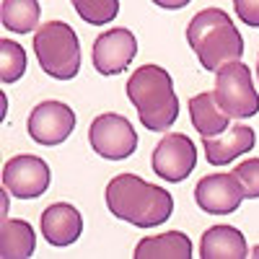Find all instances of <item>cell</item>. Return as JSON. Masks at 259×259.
Returning a JSON list of instances; mask_svg holds the SVG:
<instances>
[{"mask_svg": "<svg viewBox=\"0 0 259 259\" xmlns=\"http://www.w3.org/2000/svg\"><path fill=\"white\" fill-rule=\"evenodd\" d=\"M106 207L124 223L153 228L171 218L174 197L166 189L140 179L138 174H119L106 184Z\"/></svg>", "mask_w": 259, "mask_h": 259, "instance_id": "1", "label": "cell"}, {"mask_svg": "<svg viewBox=\"0 0 259 259\" xmlns=\"http://www.w3.org/2000/svg\"><path fill=\"white\" fill-rule=\"evenodd\" d=\"M187 41L205 70L215 73L244 55V36L223 8H202L187 26Z\"/></svg>", "mask_w": 259, "mask_h": 259, "instance_id": "2", "label": "cell"}, {"mask_svg": "<svg viewBox=\"0 0 259 259\" xmlns=\"http://www.w3.org/2000/svg\"><path fill=\"white\" fill-rule=\"evenodd\" d=\"M127 96L138 109V117L145 130L163 133L179 117V99L174 94V83L161 65H140L127 80Z\"/></svg>", "mask_w": 259, "mask_h": 259, "instance_id": "3", "label": "cell"}, {"mask_svg": "<svg viewBox=\"0 0 259 259\" xmlns=\"http://www.w3.org/2000/svg\"><path fill=\"white\" fill-rule=\"evenodd\" d=\"M34 52L39 68L50 78L70 80L80 70V45L78 34L65 21H47L34 34Z\"/></svg>", "mask_w": 259, "mask_h": 259, "instance_id": "4", "label": "cell"}, {"mask_svg": "<svg viewBox=\"0 0 259 259\" xmlns=\"http://www.w3.org/2000/svg\"><path fill=\"white\" fill-rule=\"evenodd\" d=\"M215 101L233 119H246L259 112V96L254 91L251 73L244 62L233 60L215 70Z\"/></svg>", "mask_w": 259, "mask_h": 259, "instance_id": "5", "label": "cell"}, {"mask_svg": "<svg viewBox=\"0 0 259 259\" xmlns=\"http://www.w3.org/2000/svg\"><path fill=\"white\" fill-rule=\"evenodd\" d=\"M89 140H91V148L106 161H124L138 148L135 127L130 124V119H124L122 114H114V112L99 114L91 122Z\"/></svg>", "mask_w": 259, "mask_h": 259, "instance_id": "6", "label": "cell"}, {"mask_svg": "<svg viewBox=\"0 0 259 259\" xmlns=\"http://www.w3.org/2000/svg\"><path fill=\"white\" fill-rule=\"evenodd\" d=\"M50 179H52L50 166L39 156L21 153L6 161L3 166V187L16 200H34L39 194H45L50 187Z\"/></svg>", "mask_w": 259, "mask_h": 259, "instance_id": "7", "label": "cell"}, {"mask_svg": "<svg viewBox=\"0 0 259 259\" xmlns=\"http://www.w3.org/2000/svg\"><path fill=\"white\" fill-rule=\"evenodd\" d=\"M150 161H153V171L163 182H184L197 163V148L187 135L171 133L161 138Z\"/></svg>", "mask_w": 259, "mask_h": 259, "instance_id": "8", "label": "cell"}, {"mask_svg": "<svg viewBox=\"0 0 259 259\" xmlns=\"http://www.w3.org/2000/svg\"><path fill=\"white\" fill-rule=\"evenodd\" d=\"M75 130V112L62 101H41L29 114V135L39 145H60Z\"/></svg>", "mask_w": 259, "mask_h": 259, "instance_id": "9", "label": "cell"}, {"mask_svg": "<svg viewBox=\"0 0 259 259\" xmlns=\"http://www.w3.org/2000/svg\"><path fill=\"white\" fill-rule=\"evenodd\" d=\"M138 55V39L130 29H109L94 41V68L101 75H119Z\"/></svg>", "mask_w": 259, "mask_h": 259, "instance_id": "10", "label": "cell"}, {"mask_svg": "<svg viewBox=\"0 0 259 259\" xmlns=\"http://www.w3.org/2000/svg\"><path fill=\"white\" fill-rule=\"evenodd\" d=\"M194 200L210 215H228L246 200L236 174H207L194 187Z\"/></svg>", "mask_w": 259, "mask_h": 259, "instance_id": "11", "label": "cell"}, {"mask_svg": "<svg viewBox=\"0 0 259 259\" xmlns=\"http://www.w3.org/2000/svg\"><path fill=\"white\" fill-rule=\"evenodd\" d=\"M41 236L45 241L52 246H70L78 241V236L83 231V218L78 207L68 205V202H55L41 212Z\"/></svg>", "mask_w": 259, "mask_h": 259, "instance_id": "12", "label": "cell"}, {"mask_svg": "<svg viewBox=\"0 0 259 259\" xmlns=\"http://www.w3.org/2000/svg\"><path fill=\"white\" fill-rule=\"evenodd\" d=\"M205 140V156L207 163L212 166H226L231 161H236L239 156L249 153L256 143V135L249 124H233L228 130H223L215 138H202Z\"/></svg>", "mask_w": 259, "mask_h": 259, "instance_id": "13", "label": "cell"}, {"mask_svg": "<svg viewBox=\"0 0 259 259\" xmlns=\"http://www.w3.org/2000/svg\"><path fill=\"white\" fill-rule=\"evenodd\" d=\"M249 254L246 239L233 226H212L202 233L200 256L202 259H244Z\"/></svg>", "mask_w": 259, "mask_h": 259, "instance_id": "14", "label": "cell"}, {"mask_svg": "<svg viewBox=\"0 0 259 259\" xmlns=\"http://www.w3.org/2000/svg\"><path fill=\"white\" fill-rule=\"evenodd\" d=\"M189 117H192L194 130L202 138L221 135L223 130H228V122H231V117L223 112V106L215 101V94H207V91L189 99Z\"/></svg>", "mask_w": 259, "mask_h": 259, "instance_id": "15", "label": "cell"}, {"mask_svg": "<svg viewBox=\"0 0 259 259\" xmlns=\"http://www.w3.org/2000/svg\"><path fill=\"white\" fill-rule=\"evenodd\" d=\"M138 259H189L192 256V244L187 239V233L182 231H166L161 236H148L135 246Z\"/></svg>", "mask_w": 259, "mask_h": 259, "instance_id": "16", "label": "cell"}, {"mask_svg": "<svg viewBox=\"0 0 259 259\" xmlns=\"http://www.w3.org/2000/svg\"><path fill=\"white\" fill-rule=\"evenodd\" d=\"M36 233L26 221H3L0 226V256L3 259H26L34 254Z\"/></svg>", "mask_w": 259, "mask_h": 259, "instance_id": "17", "label": "cell"}, {"mask_svg": "<svg viewBox=\"0 0 259 259\" xmlns=\"http://www.w3.org/2000/svg\"><path fill=\"white\" fill-rule=\"evenodd\" d=\"M39 0H3L0 21L13 34H31L39 24Z\"/></svg>", "mask_w": 259, "mask_h": 259, "instance_id": "18", "label": "cell"}, {"mask_svg": "<svg viewBox=\"0 0 259 259\" xmlns=\"http://www.w3.org/2000/svg\"><path fill=\"white\" fill-rule=\"evenodd\" d=\"M26 73V52L13 39L0 41V78L3 83H16Z\"/></svg>", "mask_w": 259, "mask_h": 259, "instance_id": "19", "label": "cell"}, {"mask_svg": "<svg viewBox=\"0 0 259 259\" xmlns=\"http://www.w3.org/2000/svg\"><path fill=\"white\" fill-rule=\"evenodd\" d=\"M70 3L85 24H94V26L109 24L119 13V0H70Z\"/></svg>", "mask_w": 259, "mask_h": 259, "instance_id": "20", "label": "cell"}, {"mask_svg": "<svg viewBox=\"0 0 259 259\" xmlns=\"http://www.w3.org/2000/svg\"><path fill=\"white\" fill-rule=\"evenodd\" d=\"M236 179H239L241 189H244V197L246 200H256L259 197V158L251 161H241L239 166L233 168Z\"/></svg>", "mask_w": 259, "mask_h": 259, "instance_id": "21", "label": "cell"}, {"mask_svg": "<svg viewBox=\"0 0 259 259\" xmlns=\"http://www.w3.org/2000/svg\"><path fill=\"white\" fill-rule=\"evenodd\" d=\"M233 11L246 26L259 29V0H233Z\"/></svg>", "mask_w": 259, "mask_h": 259, "instance_id": "22", "label": "cell"}, {"mask_svg": "<svg viewBox=\"0 0 259 259\" xmlns=\"http://www.w3.org/2000/svg\"><path fill=\"white\" fill-rule=\"evenodd\" d=\"M156 6H161V8H166V11H179V8H184V6H189L192 0H153Z\"/></svg>", "mask_w": 259, "mask_h": 259, "instance_id": "23", "label": "cell"}, {"mask_svg": "<svg viewBox=\"0 0 259 259\" xmlns=\"http://www.w3.org/2000/svg\"><path fill=\"white\" fill-rule=\"evenodd\" d=\"M251 256H256V259H259V246H256V249L251 251Z\"/></svg>", "mask_w": 259, "mask_h": 259, "instance_id": "24", "label": "cell"}, {"mask_svg": "<svg viewBox=\"0 0 259 259\" xmlns=\"http://www.w3.org/2000/svg\"><path fill=\"white\" fill-rule=\"evenodd\" d=\"M256 78H259V57H256Z\"/></svg>", "mask_w": 259, "mask_h": 259, "instance_id": "25", "label": "cell"}]
</instances>
